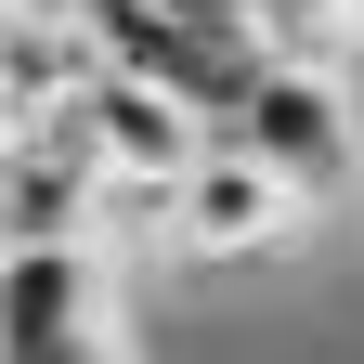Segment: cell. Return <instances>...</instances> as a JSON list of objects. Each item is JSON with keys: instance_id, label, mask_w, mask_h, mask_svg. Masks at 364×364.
<instances>
[{"instance_id": "cell-4", "label": "cell", "mask_w": 364, "mask_h": 364, "mask_svg": "<svg viewBox=\"0 0 364 364\" xmlns=\"http://www.w3.org/2000/svg\"><path fill=\"white\" fill-rule=\"evenodd\" d=\"M91 130L78 117H39V130H0V260L26 247H91Z\"/></svg>"}, {"instance_id": "cell-6", "label": "cell", "mask_w": 364, "mask_h": 364, "mask_svg": "<svg viewBox=\"0 0 364 364\" xmlns=\"http://www.w3.org/2000/svg\"><path fill=\"white\" fill-rule=\"evenodd\" d=\"M0 14H14V0H0Z\"/></svg>"}, {"instance_id": "cell-2", "label": "cell", "mask_w": 364, "mask_h": 364, "mask_svg": "<svg viewBox=\"0 0 364 364\" xmlns=\"http://www.w3.org/2000/svg\"><path fill=\"white\" fill-rule=\"evenodd\" d=\"M0 364H117V260L105 247L0 260Z\"/></svg>"}, {"instance_id": "cell-5", "label": "cell", "mask_w": 364, "mask_h": 364, "mask_svg": "<svg viewBox=\"0 0 364 364\" xmlns=\"http://www.w3.org/2000/svg\"><path fill=\"white\" fill-rule=\"evenodd\" d=\"M78 130H91V169H105V182H182L208 156V117H182L169 91H144V78H91Z\"/></svg>"}, {"instance_id": "cell-3", "label": "cell", "mask_w": 364, "mask_h": 364, "mask_svg": "<svg viewBox=\"0 0 364 364\" xmlns=\"http://www.w3.org/2000/svg\"><path fill=\"white\" fill-rule=\"evenodd\" d=\"M299 221H312V208L287 196V182L247 169V156L208 130V156L182 169V196H169V260H273Z\"/></svg>"}, {"instance_id": "cell-1", "label": "cell", "mask_w": 364, "mask_h": 364, "mask_svg": "<svg viewBox=\"0 0 364 364\" xmlns=\"http://www.w3.org/2000/svg\"><path fill=\"white\" fill-rule=\"evenodd\" d=\"M221 144H235L247 169H273L299 208H338L351 182H364V105H351L338 65H287V53H260V78L235 91V117H221Z\"/></svg>"}]
</instances>
